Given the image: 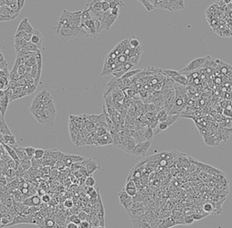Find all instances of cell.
Listing matches in <instances>:
<instances>
[{
  "instance_id": "cell-6",
  "label": "cell",
  "mask_w": 232,
  "mask_h": 228,
  "mask_svg": "<svg viewBox=\"0 0 232 228\" xmlns=\"http://www.w3.org/2000/svg\"><path fill=\"white\" fill-rule=\"evenodd\" d=\"M118 16H115L112 13V10H108L106 12H103L101 18L99 19L102 24V28L109 30L111 26L114 24V22L117 20Z\"/></svg>"
},
{
  "instance_id": "cell-30",
  "label": "cell",
  "mask_w": 232,
  "mask_h": 228,
  "mask_svg": "<svg viewBox=\"0 0 232 228\" xmlns=\"http://www.w3.org/2000/svg\"><path fill=\"white\" fill-rule=\"evenodd\" d=\"M36 148H34V147H26L25 148V150H26V154H27V156H28V158L30 159H34V157H35V153H36Z\"/></svg>"
},
{
  "instance_id": "cell-27",
  "label": "cell",
  "mask_w": 232,
  "mask_h": 228,
  "mask_svg": "<svg viewBox=\"0 0 232 228\" xmlns=\"http://www.w3.org/2000/svg\"><path fill=\"white\" fill-rule=\"evenodd\" d=\"M142 70H141V69H138V70H132V71H128V72H126V74L122 76V79H130V78L133 77L135 74H140V72H142Z\"/></svg>"
},
{
  "instance_id": "cell-2",
  "label": "cell",
  "mask_w": 232,
  "mask_h": 228,
  "mask_svg": "<svg viewBox=\"0 0 232 228\" xmlns=\"http://www.w3.org/2000/svg\"><path fill=\"white\" fill-rule=\"evenodd\" d=\"M102 30V28L100 20L93 16L90 10L84 8L82 12V24L78 36L95 39L100 35Z\"/></svg>"
},
{
  "instance_id": "cell-24",
  "label": "cell",
  "mask_w": 232,
  "mask_h": 228,
  "mask_svg": "<svg viewBox=\"0 0 232 228\" xmlns=\"http://www.w3.org/2000/svg\"><path fill=\"white\" fill-rule=\"evenodd\" d=\"M160 72L163 76H167L169 78H174L181 74L180 72L175 70H167V69H160Z\"/></svg>"
},
{
  "instance_id": "cell-38",
  "label": "cell",
  "mask_w": 232,
  "mask_h": 228,
  "mask_svg": "<svg viewBox=\"0 0 232 228\" xmlns=\"http://www.w3.org/2000/svg\"><path fill=\"white\" fill-rule=\"evenodd\" d=\"M194 221H195V219L193 218L192 215H184V224H191Z\"/></svg>"
},
{
  "instance_id": "cell-20",
  "label": "cell",
  "mask_w": 232,
  "mask_h": 228,
  "mask_svg": "<svg viewBox=\"0 0 232 228\" xmlns=\"http://www.w3.org/2000/svg\"><path fill=\"white\" fill-rule=\"evenodd\" d=\"M177 225L176 222L172 218V217H168V218H164L162 219L161 224H159L157 228H171L172 226Z\"/></svg>"
},
{
  "instance_id": "cell-4",
  "label": "cell",
  "mask_w": 232,
  "mask_h": 228,
  "mask_svg": "<svg viewBox=\"0 0 232 228\" xmlns=\"http://www.w3.org/2000/svg\"><path fill=\"white\" fill-rule=\"evenodd\" d=\"M53 101H54V98H53L52 94L47 90L44 89L37 93L36 96L34 98L32 104H31L30 107L41 109V108L46 107V105H48L49 103Z\"/></svg>"
},
{
  "instance_id": "cell-46",
  "label": "cell",
  "mask_w": 232,
  "mask_h": 228,
  "mask_svg": "<svg viewBox=\"0 0 232 228\" xmlns=\"http://www.w3.org/2000/svg\"><path fill=\"white\" fill-rule=\"evenodd\" d=\"M73 203L72 200H66L65 203V207H67V208H71V207L73 206Z\"/></svg>"
},
{
  "instance_id": "cell-19",
  "label": "cell",
  "mask_w": 232,
  "mask_h": 228,
  "mask_svg": "<svg viewBox=\"0 0 232 228\" xmlns=\"http://www.w3.org/2000/svg\"><path fill=\"white\" fill-rule=\"evenodd\" d=\"M11 147H13V149L16 150V154H17L18 158L20 159V160H22V159H30L28 158V156H27V154H26V150H25V148L19 146L18 144L14 145V146H11Z\"/></svg>"
},
{
  "instance_id": "cell-33",
  "label": "cell",
  "mask_w": 232,
  "mask_h": 228,
  "mask_svg": "<svg viewBox=\"0 0 232 228\" xmlns=\"http://www.w3.org/2000/svg\"><path fill=\"white\" fill-rule=\"evenodd\" d=\"M203 211L206 212L207 214H210V213H212V211L214 210V207H213V205L212 204H210V203H206L204 204L203 205Z\"/></svg>"
},
{
  "instance_id": "cell-40",
  "label": "cell",
  "mask_w": 232,
  "mask_h": 228,
  "mask_svg": "<svg viewBox=\"0 0 232 228\" xmlns=\"http://www.w3.org/2000/svg\"><path fill=\"white\" fill-rule=\"evenodd\" d=\"M70 220H71L70 222H73V223L77 224L78 225H80V224L82 223V220L79 218V216H78V215H73V216H71Z\"/></svg>"
},
{
  "instance_id": "cell-42",
  "label": "cell",
  "mask_w": 232,
  "mask_h": 228,
  "mask_svg": "<svg viewBox=\"0 0 232 228\" xmlns=\"http://www.w3.org/2000/svg\"><path fill=\"white\" fill-rule=\"evenodd\" d=\"M0 185L2 186H7L8 185V181H7V178L6 176L4 175H1V178H0Z\"/></svg>"
},
{
  "instance_id": "cell-21",
  "label": "cell",
  "mask_w": 232,
  "mask_h": 228,
  "mask_svg": "<svg viewBox=\"0 0 232 228\" xmlns=\"http://www.w3.org/2000/svg\"><path fill=\"white\" fill-rule=\"evenodd\" d=\"M3 146H4V148L6 149V152L8 153V155L10 157H11L14 160H16V162H18V163H20V159L18 158V156H17V154H16V150L13 149V147H11V146H9V145H7V144H5V143H1Z\"/></svg>"
},
{
  "instance_id": "cell-44",
  "label": "cell",
  "mask_w": 232,
  "mask_h": 228,
  "mask_svg": "<svg viewBox=\"0 0 232 228\" xmlns=\"http://www.w3.org/2000/svg\"><path fill=\"white\" fill-rule=\"evenodd\" d=\"M25 3H26V0H17V4H18V8L21 11V9H22L25 6Z\"/></svg>"
},
{
  "instance_id": "cell-39",
  "label": "cell",
  "mask_w": 232,
  "mask_h": 228,
  "mask_svg": "<svg viewBox=\"0 0 232 228\" xmlns=\"http://www.w3.org/2000/svg\"><path fill=\"white\" fill-rule=\"evenodd\" d=\"M91 226H92L91 222L85 220V221H82V223L79 225V228H91Z\"/></svg>"
},
{
  "instance_id": "cell-22",
  "label": "cell",
  "mask_w": 232,
  "mask_h": 228,
  "mask_svg": "<svg viewBox=\"0 0 232 228\" xmlns=\"http://www.w3.org/2000/svg\"><path fill=\"white\" fill-rule=\"evenodd\" d=\"M0 133L1 135H11L12 131L9 130V127L7 126V124L4 119V117L1 116V125H0Z\"/></svg>"
},
{
  "instance_id": "cell-32",
  "label": "cell",
  "mask_w": 232,
  "mask_h": 228,
  "mask_svg": "<svg viewBox=\"0 0 232 228\" xmlns=\"http://www.w3.org/2000/svg\"><path fill=\"white\" fill-rule=\"evenodd\" d=\"M84 184H85V186H88V188H93V186L95 185V179H94L92 176H89L88 178H86Z\"/></svg>"
},
{
  "instance_id": "cell-8",
  "label": "cell",
  "mask_w": 232,
  "mask_h": 228,
  "mask_svg": "<svg viewBox=\"0 0 232 228\" xmlns=\"http://www.w3.org/2000/svg\"><path fill=\"white\" fill-rule=\"evenodd\" d=\"M152 145V140H145L140 143H137L135 146L133 152H132V156L134 157H145L147 152H148L149 149L151 148Z\"/></svg>"
},
{
  "instance_id": "cell-18",
  "label": "cell",
  "mask_w": 232,
  "mask_h": 228,
  "mask_svg": "<svg viewBox=\"0 0 232 228\" xmlns=\"http://www.w3.org/2000/svg\"><path fill=\"white\" fill-rule=\"evenodd\" d=\"M14 41H15L14 46H15V49L17 53L20 52L22 49H24L27 45V44L29 43V42H27V41H26L24 38H19V37H15Z\"/></svg>"
},
{
  "instance_id": "cell-15",
  "label": "cell",
  "mask_w": 232,
  "mask_h": 228,
  "mask_svg": "<svg viewBox=\"0 0 232 228\" xmlns=\"http://www.w3.org/2000/svg\"><path fill=\"white\" fill-rule=\"evenodd\" d=\"M124 190L127 192L131 196H132V198H134V196L137 195V193H138V188H137V186H136L133 179H132V178L127 179L126 184L124 186Z\"/></svg>"
},
{
  "instance_id": "cell-35",
  "label": "cell",
  "mask_w": 232,
  "mask_h": 228,
  "mask_svg": "<svg viewBox=\"0 0 232 228\" xmlns=\"http://www.w3.org/2000/svg\"><path fill=\"white\" fill-rule=\"evenodd\" d=\"M13 220L8 218V217H6V216H1V228L5 227V226H8L9 224L11 223Z\"/></svg>"
},
{
  "instance_id": "cell-11",
  "label": "cell",
  "mask_w": 232,
  "mask_h": 228,
  "mask_svg": "<svg viewBox=\"0 0 232 228\" xmlns=\"http://www.w3.org/2000/svg\"><path fill=\"white\" fill-rule=\"evenodd\" d=\"M87 158L79 156V155H72V154H66L64 153V156H63V162L65 163V167L70 168L73 163H78V162H83V160H85Z\"/></svg>"
},
{
  "instance_id": "cell-36",
  "label": "cell",
  "mask_w": 232,
  "mask_h": 228,
  "mask_svg": "<svg viewBox=\"0 0 232 228\" xmlns=\"http://www.w3.org/2000/svg\"><path fill=\"white\" fill-rule=\"evenodd\" d=\"M31 198H32V202H33V205L34 206H38V205H41L42 199L39 198L38 195H32V196H31Z\"/></svg>"
},
{
  "instance_id": "cell-45",
  "label": "cell",
  "mask_w": 232,
  "mask_h": 228,
  "mask_svg": "<svg viewBox=\"0 0 232 228\" xmlns=\"http://www.w3.org/2000/svg\"><path fill=\"white\" fill-rule=\"evenodd\" d=\"M50 201V196L48 195H44L42 196V202L44 203H48Z\"/></svg>"
},
{
  "instance_id": "cell-17",
  "label": "cell",
  "mask_w": 232,
  "mask_h": 228,
  "mask_svg": "<svg viewBox=\"0 0 232 228\" xmlns=\"http://www.w3.org/2000/svg\"><path fill=\"white\" fill-rule=\"evenodd\" d=\"M0 140H1V143L7 144L9 146H14V145L17 144L14 134H11V135H1L0 136Z\"/></svg>"
},
{
  "instance_id": "cell-37",
  "label": "cell",
  "mask_w": 232,
  "mask_h": 228,
  "mask_svg": "<svg viewBox=\"0 0 232 228\" xmlns=\"http://www.w3.org/2000/svg\"><path fill=\"white\" fill-rule=\"evenodd\" d=\"M133 228H152V224L149 223V222H146V221H143L140 224H137L135 227Z\"/></svg>"
},
{
  "instance_id": "cell-43",
  "label": "cell",
  "mask_w": 232,
  "mask_h": 228,
  "mask_svg": "<svg viewBox=\"0 0 232 228\" xmlns=\"http://www.w3.org/2000/svg\"><path fill=\"white\" fill-rule=\"evenodd\" d=\"M66 228H79V225L73 222H69L66 224Z\"/></svg>"
},
{
  "instance_id": "cell-29",
  "label": "cell",
  "mask_w": 232,
  "mask_h": 228,
  "mask_svg": "<svg viewBox=\"0 0 232 228\" xmlns=\"http://www.w3.org/2000/svg\"><path fill=\"white\" fill-rule=\"evenodd\" d=\"M46 155V149H36V153H35V159H42L45 158Z\"/></svg>"
},
{
  "instance_id": "cell-25",
  "label": "cell",
  "mask_w": 232,
  "mask_h": 228,
  "mask_svg": "<svg viewBox=\"0 0 232 228\" xmlns=\"http://www.w3.org/2000/svg\"><path fill=\"white\" fill-rule=\"evenodd\" d=\"M154 136L153 133V129H152L150 126L147 125V128L144 130V138L146 140H152Z\"/></svg>"
},
{
  "instance_id": "cell-13",
  "label": "cell",
  "mask_w": 232,
  "mask_h": 228,
  "mask_svg": "<svg viewBox=\"0 0 232 228\" xmlns=\"http://www.w3.org/2000/svg\"><path fill=\"white\" fill-rule=\"evenodd\" d=\"M35 28L32 26V25L30 24L28 18H24L22 21L20 22V24L18 25V27L16 29V32H20V31H25L27 34H31L33 35Z\"/></svg>"
},
{
  "instance_id": "cell-1",
  "label": "cell",
  "mask_w": 232,
  "mask_h": 228,
  "mask_svg": "<svg viewBox=\"0 0 232 228\" xmlns=\"http://www.w3.org/2000/svg\"><path fill=\"white\" fill-rule=\"evenodd\" d=\"M82 12L63 10L55 26V35L64 42L78 36L82 24Z\"/></svg>"
},
{
  "instance_id": "cell-3",
  "label": "cell",
  "mask_w": 232,
  "mask_h": 228,
  "mask_svg": "<svg viewBox=\"0 0 232 228\" xmlns=\"http://www.w3.org/2000/svg\"><path fill=\"white\" fill-rule=\"evenodd\" d=\"M30 112L35 117L36 121L42 125H44L48 128H52L54 126L55 119L56 116V110L55 107V101L49 103L44 108L37 109V108H29Z\"/></svg>"
},
{
  "instance_id": "cell-7",
  "label": "cell",
  "mask_w": 232,
  "mask_h": 228,
  "mask_svg": "<svg viewBox=\"0 0 232 228\" xmlns=\"http://www.w3.org/2000/svg\"><path fill=\"white\" fill-rule=\"evenodd\" d=\"M19 13L14 11L8 6H0V22L10 21V20L16 19L18 16Z\"/></svg>"
},
{
  "instance_id": "cell-10",
  "label": "cell",
  "mask_w": 232,
  "mask_h": 228,
  "mask_svg": "<svg viewBox=\"0 0 232 228\" xmlns=\"http://www.w3.org/2000/svg\"><path fill=\"white\" fill-rule=\"evenodd\" d=\"M118 198L120 201V204L123 206V208H125L126 211H128L133 203V198L127 192L122 188L119 193H118Z\"/></svg>"
},
{
  "instance_id": "cell-9",
  "label": "cell",
  "mask_w": 232,
  "mask_h": 228,
  "mask_svg": "<svg viewBox=\"0 0 232 228\" xmlns=\"http://www.w3.org/2000/svg\"><path fill=\"white\" fill-rule=\"evenodd\" d=\"M121 137H122V150H123L124 152L128 153V154L132 155L133 149L137 145L136 140L134 139L133 137L129 136V135H121Z\"/></svg>"
},
{
  "instance_id": "cell-28",
  "label": "cell",
  "mask_w": 232,
  "mask_h": 228,
  "mask_svg": "<svg viewBox=\"0 0 232 228\" xmlns=\"http://www.w3.org/2000/svg\"><path fill=\"white\" fill-rule=\"evenodd\" d=\"M24 49H26V50H27V51H29V52H32V53H37L38 51H41V50L38 48V46H37L36 45L33 44L32 42H29V43L27 44V45H26Z\"/></svg>"
},
{
  "instance_id": "cell-26",
  "label": "cell",
  "mask_w": 232,
  "mask_h": 228,
  "mask_svg": "<svg viewBox=\"0 0 232 228\" xmlns=\"http://www.w3.org/2000/svg\"><path fill=\"white\" fill-rule=\"evenodd\" d=\"M20 167L24 170H29L32 168V159H22L20 160Z\"/></svg>"
},
{
  "instance_id": "cell-31",
  "label": "cell",
  "mask_w": 232,
  "mask_h": 228,
  "mask_svg": "<svg viewBox=\"0 0 232 228\" xmlns=\"http://www.w3.org/2000/svg\"><path fill=\"white\" fill-rule=\"evenodd\" d=\"M7 67H8L7 62L5 59V56H4L3 53H0V71L4 70V69H6Z\"/></svg>"
},
{
  "instance_id": "cell-12",
  "label": "cell",
  "mask_w": 232,
  "mask_h": 228,
  "mask_svg": "<svg viewBox=\"0 0 232 228\" xmlns=\"http://www.w3.org/2000/svg\"><path fill=\"white\" fill-rule=\"evenodd\" d=\"M31 42H32L33 44H35V45H36L41 51L43 50L44 37H43V34L41 33L40 30L35 28L34 32H33V35H32V39H31Z\"/></svg>"
},
{
  "instance_id": "cell-23",
  "label": "cell",
  "mask_w": 232,
  "mask_h": 228,
  "mask_svg": "<svg viewBox=\"0 0 232 228\" xmlns=\"http://www.w3.org/2000/svg\"><path fill=\"white\" fill-rule=\"evenodd\" d=\"M176 84H181V85H183V86H187L189 84V80H188V77L185 76V74H180V75H178L174 78H172Z\"/></svg>"
},
{
  "instance_id": "cell-14",
  "label": "cell",
  "mask_w": 232,
  "mask_h": 228,
  "mask_svg": "<svg viewBox=\"0 0 232 228\" xmlns=\"http://www.w3.org/2000/svg\"><path fill=\"white\" fill-rule=\"evenodd\" d=\"M83 166H85V168L88 171V173L90 174V176L92 174H93L97 169H100V167L98 163L95 160H93L91 159H86L85 160H83Z\"/></svg>"
},
{
  "instance_id": "cell-16",
  "label": "cell",
  "mask_w": 232,
  "mask_h": 228,
  "mask_svg": "<svg viewBox=\"0 0 232 228\" xmlns=\"http://www.w3.org/2000/svg\"><path fill=\"white\" fill-rule=\"evenodd\" d=\"M110 144H113V140L109 132L97 138V146H106Z\"/></svg>"
},
{
  "instance_id": "cell-34",
  "label": "cell",
  "mask_w": 232,
  "mask_h": 228,
  "mask_svg": "<svg viewBox=\"0 0 232 228\" xmlns=\"http://www.w3.org/2000/svg\"><path fill=\"white\" fill-rule=\"evenodd\" d=\"M129 43H130V45L132 47V48H137L141 46V42L139 39L137 38H132V39H129Z\"/></svg>"
},
{
  "instance_id": "cell-5",
  "label": "cell",
  "mask_w": 232,
  "mask_h": 228,
  "mask_svg": "<svg viewBox=\"0 0 232 228\" xmlns=\"http://www.w3.org/2000/svg\"><path fill=\"white\" fill-rule=\"evenodd\" d=\"M208 59V56H204V57H198L194 60H192L191 62H189L187 66H185L183 69H181L180 71V72L181 74H189V72H195L197 71L198 69L201 68Z\"/></svg>"
},
{
  "instance_id": "cell-41",
  "label": "cell",
  "mask_w": 232,
  "mask_h": 228,
  "mask_svg": "<svg viewBox=\"0 0 232 228\" xmlns=\"http://www.w3.org/2000/svg\"><path fill=\"white\" fill-rule=\"evenodd\" d=\"M78 216H79V218H80L82 221H85V220H87V218H88V215H87V213H86V212H84V211H81V212L79 213Z\"/></svg>"
},
{
  "instance_id": "cell-47",
  "label": "cell",
  "mask_w": 232,
  "mask_h": 228,
  "mask_svg": "<svg viewBox=\"0 0 232 228\" xmlns=\"http://www.w3.org/2000/svg\"><path fill=\"white\" fill-rule=\"evenodd\" d=\"M96 228H106L105 226H102V225H99L98 227H96Z\"/></svg>"
}]
</instances>
